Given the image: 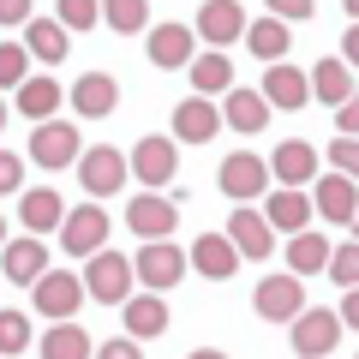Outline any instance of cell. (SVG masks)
<instances>
[{
	"instance_id": "1",
	"label": "cell",
	"mask_w": 359,
	"mask_h": 359,
	"mask_svg": "<svg viewBox=\"0 0 359 359\" xmlns=\"http://www.w3.org/2000/svg\"><path fill=\"white\" fill-rule=\"evenodd\" d=\"M132 282H138V257H120V252H96L84 257V287L96 306H126Z\"/></svg>"
},
{
	"instance_id": "2",
	"label": "cell",
	"mask_w": 359,
	"mask_h": 359,
	"mask_svg": "<svg viewBox=\"0 0 359 359\" xmlns=\"http://www.w3.org/2000/svg\"><path fill=\"white\" fill-rule=\"evenodd\" d=\"M126 180H132V156H120L114 144H90L84 162H78V186L90 198H114Z\"/></svg>"
},
{
	"instance_id": "3",
	"label": "cell",
	"mask_w": 359,
	"mask_h": 359,
	"mask_svg": "<svg viewBox=\"0 0 359 359\" xmlns=\"http://www.w3.org/2000/svg\"><path fill=\"white\" fill-rule=\"evenodd\" d=\"M287 330H294L287 341H294V353H299V359H323V353H335V341H341V330H347V323H341V311L306 306L294 323H287Z\"/></svg>"
},
{
	"instance_id": "4",
	"label": "cell",
	"mask_w": 359,
	"mask_h": 359,
	"mask_svg": "<svg viewBox=\"0 0 359 359\" xmlns=\"http://www.w3.org/2000/svg\"><path fill=\"white\" fill-rule=\"evenodd\" d=\"M306 276H294V269H287V276H264V282H257V294H252V311L264 323H294L299 311H306Z\"/></svg>"
},
{
	"instance_id": "5",
	"label": "cell",
	"mask_w": 359,
	"mask_h": 359,
	"mask_svg": "<svg viewBox=\"0 0 359 359\" xmlns=\"http://www.w3.org/2000/svg\"><path fill=\"white\" fill-rule=\"evenodd\" d=\"M30 162L36 168H72L84 162V138H78L72 120H42L36 132H30Z\"/></svg>"
},
{
	"instance_id": "6",
	"label": "cell",
	"mask_w": 359,
	"mask_h": 359,
	"mask_svg": "<svg viewBox=\"0 0 359 359\" xmlns=\"http://www.w3.org/2000/svg\"><path fill=\"white\" fill-rule=\"evenodd\" d=\"M126 228L138 233V240H174L180 204L168 192H138V198H126Z\"/></svg>"
},
{
	"instance_id": "7",
	"label": "cell",
	"mask_w": 359,
	"mask_h": 359,
	"mask_svg": "<svg viewBox=\"0 0 359 359\" xmlns=\"http://www.w3.org/2000/svg\"><path fill=\"white\" fill-rule=\"evenodd\" d=\"M269 180H276V168H269L264 156H252V150H228V156H222V192H228L233 204H252V198H264Z\"/></svg>"
},
{
	"instance_id": "8",
	"label": "cell",
	"mask_w": 359,
	"mask_h": 359,
	"mask_svg": "<svg viewBox=\"0 0 359 359\" xmlns=\"http://www.w3.org/2000/svg\"><path fill=\"white\" fill-rule=\"evenodd\" d=\"M102 240H108V210H102V198H90V204H78L66 216L60 245H66V257H96V252H108Z\"/></svg>"
},
{
	"instance_id": "9",
	"label": "cell",
	"mask_w": 359,
	"mask_h": 359,
	"mask_svg": "<svg viewBox=\"0 0 359 359\" xmlns=\"http://www.w3.org/2000/svg\"><path fill=\"white\" fill-rule=\"evenodd\" d=\"M36 311L42 318H54V323H66V318H78V306L90 299V287H84V276H72V269H48L36 282Z\"/></svg>"
},
{
	"instance_id": "10",
	"label": "cell",
	"mask_w": 359,
	"mask_h": 359,
	"mask_svg": "<svg viewBox=\"0 0 359 359\" xmlns=\"http://www.w3.org/2000/svg\"><path fill=\"white\" fill-rule=\"evenodd\" d=\"M192 269V257L180 252L174 240H144L138 252V282L150 287V294H168V287H180V276Z\"/></svg>"
},
{
	"instance_id": "11",
	"label": "cell",
	"mask_w": 359,
	"mask_h": 359,
	"mask_svg": "<svg viewBox=\"0 0 359 359\" xmlns=\"http://www.w3.org/2000/svg\"><path fill=\"white\" fill-rule=\"evenodd\" d=\"M198 42H210V48H228V42H245V30H252V18H245L240 0H204L198 6Z\"/></svg>"
},
{
	"instance_id": "12",
	"label": "cell",
	"mask_w": 359,
	"mask_h": 359,
	"mask_svg": "<svg viewBox=\"0 0 359 359\" xmlns=\"http://www.w3.org/2000/svg\"><path fill=\"white\" fill-rule=\"evenodd\" d=\"M0 276L13 287H36L48 276V245L42 233H25V240H6V257H0Z\"/></svg>"
},
{
	"instance_id": "13",
	"label": "cell",
	"mask_w": 359,
	"mask_h": 359,
	"mask_svg": "<svg viewBox=\"0 0 359 359\" xmlns=\"http://www.w3.org/2000/svg\"><path fill=\"white\" fill-rule=\"evenodd\" d=\"M174 174H180V150L168 138H138L132 144V180H144L150 192H162Z\"/></svg>"
},
{
	"instance_id": "14",
	"label": "cell",
	"mask_w": 359,
	"mask_h": 359,
	"mask_svg": "<svg viewBox=\"0 0 359 359\" xmlns=\"http://www.w3.org/2000/svg\"><path fill=\"white\" fill-rule=\"evenodd\" d=\"M311 198H318V216H323V222L353 228V216H359V180H353V174H318Z\"/></svg>"
},
{
	"instance_id": "15",
	"label": "cell",
	"mask_w": 359,
	"mask_h": 359,
	"mask_svg": "<svg viewBox=\"0 0 359 359\" xmlns=\"http://www.w3.org/2000/svg\"><path fill=\"white\" fill-rule=\"evenodd\" d=\"M216 126H228V114L216 108V96H186V102L174 108V138L180 144H210Z\"/></svg>"
},
{
	"instance_id": "16",
	"label": "cell",
	"mask_w": 359,
	"mask_h": 359,
	"mask_svg": "<svg viewBox=\"0 0 359 359\" xmlns=\"http://www.w3.org/2000/svg\"><path fill=\"white\" fill-rule=\"evenodd\" d=\"M240 245H233V233L222 228V233H204V240H192V269L204 276V282H228L233 269H240Z\"/></svg>"
},
{
	"instance_id": "17",
	"label": "cell",
	"mask_w": 359,
	"mask_h": 359,
	"mask_svg": "<svg viewBox=\"0 0 359 359\" xmlns=\"http://www.w3.org/2000/svg\"><path fill=\"white\" fill-rule=\"evenodd\" d=\"M66 198L54 192V186H30L25 198H18V222H25V233H60L66 228Z\"/></svg>"
},
{
	"instance_id": "18",
	"label": "cell",
	"mask_w": 359,
	"mask_h": 359,
	"mask_svg": "<svg viewBox=\"0 0 359 359\" xmlns=\"http://www.w3.org/2000/svg\"><path fill=\"white\" fill-rule=\"evenodd\" d=\"M144 42H150V60L162 66V72H174V66H192V60H198V54H192L198 30H192V25H150V30H144Z\"/></svg>"
},
{
	"instance_id": "19",
	"label": "cell",
	"mask_w": 359,
	"mask_h": 359,
	"mask_svg": "<svg viewBox=\"0 0 359 359\" xmlns=\"http://www.w3.org/2000/svg\"><path fill=\"white\" fill-rule=\"evenodd\" d=\"M269 168H276L282 186H318V150H311V138L276 144V150H269Z\"/></svg>"
},
{
	"instance_id": "20",
	"label": "cell",
	"mask_w": 359,
	"mask_h": 359,
	"mask_svg": "<svg viewBox=\"0 0 359 359\" xmlns=\"http://www.w3.org/2000/svg\"><path fill=\"white\" fill-rule=\"evenodd\" d=\"M311 204H318V198H311L306 186H282V192L264 198V216L276 222V233H306L311 228Z\"/></svg>"
},
{
	"instance_id": "21",
	"label": "cell",
	"mask_w": 359,
	"mask_h": 359,
	"mask_svg": "<svg viewBox=\"0 0 359 359\" xmlns=\"http://www.w3.org/2000/svg\"><path fill=\"white\" fill-rule=\"evenodd\" d=\"M120 318H126V335H138V341H156V335H168V299L162 294H150V287H144V294H132L126 306H120Z\"/></svg>"
},
{
	"instance_id": "22",
	"label": "cell",
	"mask_w": 359,
	"mask_h": 359,
	"mask_svg": "<svg viewBox=\"0 0 359 359\" xmlns=\"http://www.w3.org/2000/svg\"><path fill=\"white\" fill-rule=\"evenodd\" d=\"M222 114H228V126H233V132H245V138H252V132H264V126H269L276 102H269L264 90H240V84H233L228 96H222Z\"/></svg>"
},
{
	"instance_id": "23",
	"label": "cell",
	"mask_w": 359,
	"mask_h": 359,
	"mask_svg": "<svg viewBox=\"0 0 359 359\" xmlns=\"http://www.w3.org/2000/svg\"><path fill=\"white\" fill-rule=\"evenodd\" d=\"M228 233H233V245H240L245 257H257V264H264V257L276 252V222H269V216H257V210H245V204L228 216Z\"/></svg>"
},
{
	"instance_id": "24",
	"label": "cell",
	"mask_w": 359,
	"mask_h": 359,
	"mask_svg": "<svg viewBox=\"0 0 359 359\" xmlns=\"http://www.w3.org/2000/svg\"><path fill=\"white\" fill-rule=\"evenodd\" d=\"M264 96L276 108H306L311 102V72H299V66H287V60H276L264 72Z\"/></svg>"
},
{
	"instance_id": "25",
	"label": "cell",
	"mask_w": 359,
	"mask_h": 359,
	"mask_svg": "<svg viewBox=\"0 0 359 359\" xmlns=\"http://www.w3.org/2000/svg\"><path fill=\"white\" fill-rule=\"evenodd\" d=\"M114 96H120V84L108 72H84L72 84V114H84V120H102V114H114Z\"/></svg>"
},
{
	"instance_id": "26",
	"label": "cell",
	"mask_w": 359,
	"mask_h": 359,
	"mask_svg": "<svg viewBox=\"0 0 359 359\" xmlns=\"http://www.w3.org/2000/svg\"><path fill=\"white\" fill-rule=\"evenodd\" d=\"M25 48L36 54L42 66H60L66 48H72V30H66L60 18H30V25H25Z\"/></svg>"
},
{
	"instance_id": "27",
	"label": "cell",
	"mask_w": 359,
	"mask_h": 359,
	"mask_svg": "<svg viewBox=\"0 0 359 359\" xmlns=\"http://www.w3.org/2000/svg\"><path fill=\"white\" fill-rule=\"evenodd\" d=\"M60 96H66V90L54 84V78H25V84L13 90V108H18L25 120H36V126H42V120H54V108H60Z\"/></svg>"
},
{
	"instance_id": "28",
	"label": "cell",
	"mask_w": 359,
	"mask_h": 359,
	"mask_svg": "<svg viewBox=\"0 0 359 359\" xmlns=\"http://www.w3.org/2000/svg\"><path fill=\"white\" fill-rule=\"evenodd\" d=\"M245 48H252V60H269V66H276L287 48H294V36H287V18H276V13H269V18H252V30H245Z\"/></svg>"
},
{
	"instance_id": "29",
	"label": "cell",
	"mask_w": 359,
	"mask_h": 359,
	"mask_svg": "<svg viewBox=\"0 0 359 359\" xmlns=\"http://www.w3.org/2000/svg\"><path fill=\"white\" fill-rule=\"evenodd\" d=\"M311 96L330 102V108H341L347 96H359V90H353V66H347V60H318V66H311Z\"/></svg>"
},
{
	"instance_id": "30",
	"label": "cell",
	"mask_w": 359,
	"mask_h": 359,
	"mask_svg": "<svg viewBox=\"0 0 359 359\" xmlns=\"http://www.w3.org/2000/svg\"><path fill=\"white\" fill-rule=\"evenodd\" d=\"M330 257H335V245L323 240V233H287V269L294 276H318V269H330Z\"/></svg>"
},
{
	"instance_id": "31",
	"label": "cell",
	"mask_w": 359,
	"mask_h": 359,
	"mask_svg": "<svg viewBox=\"0 0 359 359\" xmlns=\"http://www.w3.org/2000/svg\"><path fill=\"white\" fill-rule=\"evenodd\" d=\"M186 72H192V90H198V96H228V90H233V60H228L222 48L198 54Z\"/></svg>"
},
{
	"instance_id": "32",
	"label": "cell",
	"mask_w": 359,
	"mask_h": 359,
	"mask_svg": "<svg viewBox=\"0 0 359 359\" xmlns=\"http://www.w3.org/2000/svg\"><path fill=\"white\" fill-rule=\"evenodd\" d=\"M42 359H96V347L78 330V318H66V323H54V330L42 335Z\"/></svg>"
},
{
	"instance_id": "33",
	"label": "cell",
	"mask_w": 359,
	"mask_h": 359,
	"mask_svg": "<svg viewBox=\"0 0 359 359\" xmlns=\"http://www.w3.org/2000/svg\"><path fill=\"white\" fill-rule=\"evenodd\" d=\"M102 18L120 36H138V30H150V0H102Z\"/></svg>"
},
{
	"instance_id": "34",
	"label": "cell",
	"mask_w": 359,
	"mask_h": 359,
	"mask_svg": "<svg viewBox=\"0 0 359 359\" xmlns=\"http://www.w3.org/2000/svg\"><path fill=\"white\" fill-rule=\"evenodd\" d=\"M54 18H60L72 36H84V30L102 25V0H60V13H54Z\"/></svg>"
},
{
	"instance_id": "35",
	"label": "cell",
	"mask_w": 359,
	"mask_h": 359,
	"mask_svg": "<svg viewBox=\"0 0 359 359\" xmlns=\"http://www.w3.org/2000/svg\"><path fill=\"white\" fill-rule=\"evenodd\" d=\"M330 282L341 287H359V240H347V245H335V257H330Z\"/></svg>"
},
{
	"instance_id": "36",
	"label": "cell",
	"mask_w": 359,
	"mask_h": 359,
	"mask_svg": "<svg viewBox=\"0 0 359 359\" xmlns=\"http://www.w3.org/2000/svg\"><path fill=\"white\" fill-rule=\"evenodd\" d=\"M25 42H0V84H6V96H13L18 84H25Z\"/></svg>"
},
{
	"instance_id": "37",
	"label": "cell",
	"mask_w": 359,
	"mask_h": 359,
	"mask_svg": "<svg viewBox=\"0 0 359 359\" xmlns=\"http://www.w3.org/2000/svg\"><path fill=\"white\" fill-rule=\"evenodd\" d=\"M25 341H30V323H25V311H0V353L13 359Z\"/></svg>"
},
{
	"instance_id": "38",
	"label": "cell",
	"mask_w": 359,
	"mask_h": 359,
	"mask_svg": "<svg viewBox=\"0 0 359 359\" xmlns=\"http://www.w3.org/2000/svg\"><path fill=\"white\" fill-rule=\"evenodd\" d=\"M330 162H335V174H353L359 180V138H335L330 144Z\"/></svg>"
},
{
	"instance_id": "39",
	"label": "cell",
	"mask_w": 359,
	"mask_h": 359,
	"mask_svg": "<svg viewBox=\"0 0 359 359\" xmlns=\"http://www.w3.org/2000/svg\"><path fill=\"white\" fill-rule=\"evenodd\" d=\"M96 359H144V347H138V335H114V341L96 347Z\"/></svg>"
},
{
	"instance_id": "40",
	"label": "cell",
	"mask_w": 359,
	"mask_h": 359,
	"mask_svg": "<svg viewBox=\"0 0 359 359\" xmlns=\"http://www.w3.org/2000/svg\"><path fill=\"white\" fill-rule=\"evenodd\" d=\"M264 6H269L276 18H287V25H294V18H311V13H318V0H264Z\"/></svg>"
},
{
	"instance_id": "41",
	"label": "cell",
	"mask_w": 359,
	"mask_h": 359,
	"mask_svg": "<svg viewBox=\"0 0 359 359\" xmlns=\"http://www.w3.org/2000/svg\"><path fill=\"white\" fill-rule=\"evenodd\" d=\"M335 132H341V138H359V96H347V102L335 108Z\"/></svg>"
},
{
	"instance_id": "42",
	"label": "cell",
	"mask_w": 359,
	"mask_h": 359,
	"mask_svg": "<svg viewBox=\"0 0 359 359\" xmlns=\"http://www.w3.org/2000/svg\"><path fill=\"white\" fill-rule=\"evenodd\" d=\"M0 25H30V0H0Z\"/></svg>"
},
{
	"instance_id": "43",
	"label": "cell",
	"mask_w": 359,
	"mask_h": 359,
	"mask_svg": "<svg viewBox=\"0 0 359 359\" xmlns=\"http://www.w3.org/2000/svg\"><path fill=\"white\" fill-rule=\"evenodd\" d=\"M0 192L25 198V192H18V156H0Z\"/></svg>"
},
{
	"instance_id": "44",
	"label": "cell",
	"mask_w": 359,
	"mask_h": 359,
	"mask_svg": "<svg viewBox=\"0 0 359 359\" xmlns=\"http://www.w3.org/2000/svg\"><path fill=\"white\" fill-rule=\"evenodd\" d=\"M335 311H341V323H347V330H359V287H347Z\"/></svg>"
},
{
	"instance_id": "45",
	"label": "cell",
	"mask_w": 359,
	"mask_h": 359,
	"mask_svg": "<svg viewBox=\"0 0 359 359\" xmlns=\"http://www.w3.org/2000/svg\"><path fill=\"white\" fill-rule=\"evenodd\" d=\"M341 60L359 66V25H347V36H341Z\"/></svg>"
},
{
	"instance_id": "46",
	"label": "cell",
	"mask_w": 359,
	"mask_h": 359,
	"mask_svg": "<svg viewBox=\"0 0 359 359\" xmlns=\"http://www.w3.org/2000/svg\"><path fill=\"white\" fill-rule=\"evenodd\" d=\"M186 359H228V353H216V347H198V353H186Z\"/></svg>"
},
{
	"instance_id": "47",
	"label": "cell",
	"mask_w": 359,
	"mask_h": 359,
	"mask_svg": "<svg viewBox=\"0 0 359 359\" xmlns=\"http://www.w3.org/2000/svg\"><path fill=\"white\" fill-rule=\"evenodd\" d=\"M347 13H353V25H359V0H347Z\"/></svg>"
},
{
	"instance_id": "48",
	"label": "cell",
	"mask_w": 359,
	"mask_h": 359,
	"mask_svg": "<svg viewBox=\"0 0 359 359\" xmlns=\"http://www.w3.org/2000/svg\"><path fill=\"white\" fill-rule=\"evenodd\" d=\"M353 240H359V216H353Z\"/></svg>"
}]
</instances>
